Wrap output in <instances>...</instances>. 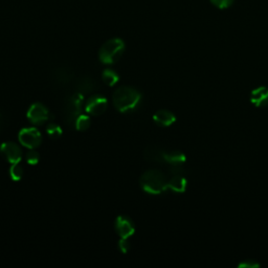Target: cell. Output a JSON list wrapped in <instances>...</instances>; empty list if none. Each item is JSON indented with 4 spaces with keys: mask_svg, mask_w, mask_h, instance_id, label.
Listing matches in <instances>:
<instances>
[{
    "mask_svg": "<svg viewBox=\"0 0 268 268\" xmlns=\"http://www.w3.org/2000/svg\"><path fill=\"white\" fill-rule=\"evenodd\" d=\"M74 126H75L76 130L86 131L89 128V126H91V119H89V117L87 116H83V114H81V116L76 119Z\"/></svg>",
    "mask_w": 268,
    "mask_h": 268,
    "instance_id": "cell-18",
    "label": "cell"
},
{
    "mask_svg": "<svg viewBox=\"0 0 268 268\" xmlns=\"http://www.w3.org/2000/svg\"><path fill=\"white\" fill-rule=\"evenodd\" d=\"M145 157L147 160L156 162V163H163L162 157V150L157 148H148L145 152Z\"/></svg>",
    "mask_w": 268,
    "mask_h": 268,
    "instance_id": "cell-15",
    "label": "cell"
},
{
    "mask_svg": "<svg viewBox=\"0 0 268 268\" xmlns=\"http://www.w3.org/2000/svg\"><path fill=\"white\" fill-rule=\"evenodd\" d=\"M210 2L214 7L218 8L220 10H225L231 8L234 5L235 0H210Z\"/></svg>",
    "mask_w": 268,
    "mask_h": 268,
    "instance_id": "cell-21",
    "label": "cell"
},
{
    "mask_svg": "<svg viewBox=\"0 0 268 268\" xmlns=\"http://www.w3.org/2000/svg\"><path fill=\"white\" fill-rule=\"evenodd\" d=\"M119 248L123 253L128 252V250L130 249V243L127 238H121V240L119 241Z\"/></svg>",
    "mask_w": 268,
    "mask_h": 268,
    "instance_id": "cell-24",
    "label": "cell"
},
{
    "mask_svg": "<svg viewBox=\"0 0 268 268\" xmlns=\"http://www.w3.org/2000/svg\"><path fill=\"white\" fill-rule=\"evenodd\" d=\"M46 132L52 139H58L62 135L61 127L57 124H49L46 128Z\"/></svg>",
    "mask_w": 268,
    "mask_h": 268,
    "instance_id": "cell-20",
    "label": "cell"
},
{
    "mask_svg": "<svg viewBox=\"0 0 268 268\" xmlns=\"http://www.w3.org/2000/svg\"><path fill=\"white\" fill-rule=\"evenodd\" d=\"M250 103L256 107H265L268 105V86H261L253 89L250 94Z\"/></svg>",
    "mask_w": 268,
    "mask_h": 268,
    "instance_id": "cell-10",
    "label": "cell"
},
{
    "mask_svg": "<svg viewBox=\"0 0 268 268\" xmlns=\"http://www.w3.org/2000/svg\"><path fill=\"white\" fill-rule=\"evenodd\" d=\"M10 175L13 181H15V182L21 181V178L23 176V169L19 164V162L12 163V167L10 169Z\"/></svg>",
    "mask_w": 268,
    "mask_h": 268,
    "instance_id": "cell-19",
    "label": "cell"
},
{
    "mask_svg": "<svg viewBox=\"0 0 268 268\" xmlns=\"http://www.w3.org/2000/svg\"><path fill=\"white\" fill-rule=\"evenodd\" d=\"M2 155L11 163L20 162L22 158V152L18 145L14 143H5L0 147Z\"/></svg>",
    "mask_w": 268,
    "mask_h": 268,
    "instance_id": "cell-8",
    "label": "cell"
},
{
    "mask_svg": "<svg viewBox=\"0 0 268 268\" xmlns=\"http://www.w3.org/2000/svg\"><path fill=\"white\" fill-rule=\"evenodd\" d=\"M125 50V43L120 38H113L106 41L99 52L100 61L104 64H114L122 57Z\"/></svg>",
    "mask_w": 268,
    "mask_h": 268,
    "instance_id": "cell-3",
    "label": "cell"
},
{
    "mask_svg": "<svg viewBox=\"0 0 268 268\" xmlns=\"http://www.w3.org/2000/svg\"><path fill=\"white\" fill-rule=\"evenodd\" d=\"M188 187L187 178L183 174H173L172 177L168 180L167 188L168 190L173 191L174 193H185Z\"/></svg>",
    "mask_w": 268,
    "mask_h": 268,
    "instance_id": "cell-12",
    "label": "cell"
},
{
    "mask_svg": "<svg viewBox=\"0 0 268 268\" xmlns=\"http://www.w3.org/2000/svg\"><path fill=\"white\" fill-rule=\"evenodd\" d=\"M55 79L58 83L61 84H67L72 80V73L70 70L64 68V67H60L55 70Z\"/></svg>",
    "mask_w": 268,
    "mask_h": 268,
    "instance_id": "cell-16",
    "label": "cell"
},
{
    "mask_svg": "<svg viewBox=\"0 0 268 268\" xmlns=\"http://www.w3.org/2000/svg\"><path fill=\"white\" fill-rule=\"evenodd\" d=\"M153 121L159 126L169 127L176 122V117L173 112L165 109H161L155 112L154 116H153Z\"/></svg>",
    "mask_w": 268,
    "mask_h": 268,
    "instance_id": "cell-13",
    "label": "cell"
},
{
    "mask_svg": "<svg viewBox=\"0 0 268 268\" xmlns=\"http://www.w3.org/2000/svg\"><path fill=\"white\" fill-rule=\"evenodd\" d=\"M162 157L163 163L169 164L170 167H178V165H183L187 157L181 151H165L162 150Z\"/></svg>",
    "mask_w": 268,
    "mask_h": 268,
    "instance_id": "cell-11",
    "label": "cell"
},
{
    "mask_svg": "<svg viewBox=\"0 0 268 268\" xmlns=\"http://www.w3.org/2000/svg\"><path fill=\"white\" fill-rule=\"evenodd\" d=\"M28 119L34 125H41L52 119V114L43 104L34 103L28 111Z\"/></svg>",
    "mask_w": 268,
    "mask_h": 268,
    "instance_id": "cell-6",
    "label": "cell"
},
{
    "mask_svg": "<svg viewBox=\"0 0 268 268\" xmlns=\"http://www.w3.org/2000/svg\"><path fill=\"white\" fill-rule=\"evenodd\" d=\"M108 102L107 99L102 96H94L88 99L85 105V110L93 116H100L103 114L107 109Z\"/></svg>",
    "mask_w": 268,
    "mask_h": 268,
    "instance_id": "cell-7",
    "label": "cell"
},
{
    "mask_svg": "<svg viewBox=\"0 0 268 268\" xmlns=\"http://www.w3.org/2000/svg\"><path fill=\"white\" fill-rule=\"evenodd\" d=\"M169 178L159 170H148L139 180V184L146 193L159 195L168 190L167 184Z\"/></svg>",
    "mask_w": 268,
    "mask_h": 268,
    "instance_id": "cell-2",
    "label": "cell"
},
{
    "mask_svg": "<svg viewBox=\"0 0 268 268\" xmlns=\"http://www.w3.org/2000/svg\"><path fill=\"white\" fill-rule=\"evenodd\" d=\"M39 158H40V155L39 153L34 151V150H31L28 152L27 154V161L28 163L30 164H37L38 162H39Z\"/></svg>",
    "mask_w": 268,
    "mask_h": 268,
    "instance_id": "cell-22",
    "label": "cell"
},
{
    "mask_svg": "<svg viewBox=\"0 0 268 268\" xmlns=\"http://www.w3.org/2000/svg\"><path fill=\"white\" fill-rule=\"evenodd\" d=\"M76 89H78V93L85 96L89 93L95 92L97 89V85L91 76H83L76 84Z\"/></svg>",
    "mask_w": 268,
    "mask_h": 268,
    "instance_id": "cell-14",
    "label": "cell"
},
{
    "mask_svg": "<svg viewBox=\"0 0 268 268\" xmlns=\"http://www.w3.org/2000/svg\"><path fill=\"white\" fill-rule=\"evenodd\" d=\"M19 142L25 148L35 149L39 147L42 142V135L36 128H24L19 132Z\"/></svg>",
    "mask_w": 268,
    "mask_h": 268,
    "instance_id": "cell-5",
    "label": "cell"
},
{
    "mask_svg": "<svg viewBox=\"0 0 268 268\" xmlns=\"http://www.w3.org/2000/svg\"><path fill=\"white\" fill-rule=\"evenodd\" d=\"M259 266H260V263H258L256 260H253V259L244 260L238 265L239 268H256Z\"/></svg>",
    "mask_w": 268,
    "mask_h": 268,
    "instance_id": "cell-23",
    "label": "cell"
},
{
    "mask_svg": "<svg viewBox=\"0 0 268 268\" xmlns=\"http://www.w3.org/2000/svg\"><path fill=\"white\" fill-rule=\"evenodd\" d=\"M0 125H2V116H0Z\"/></svg>",
    "mask_w": 268,
    "mask_h": 268,
    "instance_id": "cell-25",
    "label": "cell"
},
{
    "mask_svg": "<svg viewBox=\"0 0 268 268\" xmlns=\"http://www.w3.org/2000/svg\"><path fill=\"white\" fill-rule=\"evenodd\" d=\"M114 107L122 113L132 112L137 108L142 100L140 95L135 88L129 86H123L117 89L112 97Z\"/></svg>",
    "mask_w": 268,
    "mask_h": 268,
    "instance_id": "cell-1",
    "label": "cell"
},
{
    "mask_svg": "<svg viewBox=\"0 0 268 268\" xmlns=\"http://www.w3.org/2000/svg\"><path fill=\"white\" fill-rule=\"evenodd\" d=\"M102 79H103L104 83L108 86H113L120 81V76L114 70L107 68L102 73Z\"/></svg>",
    "mask_w": 268,
    "mask_h": 268,
    "instance_id": "cell-17",
    "label": "cell"
},
{
    "mask_svg": "<svg viewBox=\"0 0 268 268\" xmlns=\"http://www.w3.org/2000/svg\"><path fill=\"white\" fill-rule=\"evenodd\" d=\"M114 226H116V231L121 238L128 239L135 232V227L132 220L125 216H119L116 220Z\"/></svg>",
    "mask_w": 268,
    "mask_h": 268,
    "instance_id": "cell-9",
    "label": "cell"
},
{
    "mask_svg": "<svg viewBox=\"0 0 268 268\" xmlns=\"http://www.w3.org/2000/svg\"><path fill=\"white\" fill-rule=\"evenodd\" d=\"M84 103V96L80 93H75L72 96H70L65 103V122L72 126L74 125L76 119L81 116V110Z\"/></svg>",
    "mask_w": 268,
    "mask_h": 268,
    "instance_id": "cell-4",
    "label": "cell"
}]
</instances>
